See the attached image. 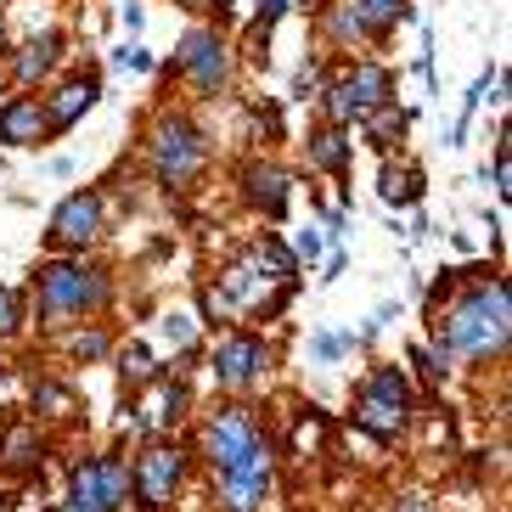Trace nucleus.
<instances>
[{
	"label": "nucleus",
	"instance_id": "20",
	"mask_svg": "<svg viewBox=\"0 0 512 512\" xmlns=\"http://www.w3.org/2000/svg\"><path fill=\"white\" fill-rule=\"evenodd\" d=\"M383 197L389 203H411L417 197V175H383Z\"/></svg>",
	"mask_w": 512,
	"mask_h": 512
},
{
	"label": "nucleus",
	"instance_id": "5",
	"mask_svg": "<svg viewBox=\"0 0 512 512\" xmlns=\"http://www.w3.org/2000/svg\"><path fill=\"white\" fill-rule=\"evenodd\" d=\"M175 479H181V456L175 451H147L141 456V467H136V490H141V507L147 512H158L169 501V490H175Z\"/></svg>",
	"mask_w": 512,
	"mask_h": 512
},
{
	"label": "nucleus",
	"instance_id": "1",
	"mask_svg": "<svg viewBox=\"0 0 512 512\" xmlns=\"http://www.w3.org/2000/svg\"><path fill=\"white\" fill-rule=\"evenodd\" d=\"M501 338H507V287L501 282L479 287V293L445 321V344L467 349V355H484V349H496Z\"/></svg>",
	"mask_w": 512,
	"mask_h": 512
},
{
	"label": "nucleus",
	"instance_id": "29",
	"mask_svg": "<svg viewBox=\"0 0 512 512\" xmlns=\"http://www.w3.org/2000/svg\"><path fill=\"white\" fill-rule=\"evenodd\" d=\"M372 130H377V136H394V130H406V119H394V113H377Z\"/></svg>",
	"mask_w": 512,
	"mask_h": 512
},
{
	"label": "nucleus",
	"instance_id": "17",
	"mask_svg": "<svg viewBox=\"0 0 512 512\" xmlns=\"http://www.w3.org/2000/svg\"><path fill=\"white\" fill-rule=\"evenodd\" d=\"M96 479H102V512H113L124 501V490H130V473L119 462H96Z\"/></svg>",
	"mask_w": 512,
	"mask_h": 512
},
{
	"label": "nucleus",
	"instance_id": "11",
	"mask_svg": "<svg viewBox=\"0 0 512 512\" xmlns=\"http://www.w3.org/2000/svg\"><path fill=\"white\" fill-rule=\"evenodd\" d=\"M181 62H186V68L197 74V85H203V91H214V85H220V74H226V57H220V40H214V34H203V29H197L192 40H186Z\"/></svg>",
	"mask_w": 512,
	"mask_h": 512
},
{
	"label": "nucleus",
	"instance_id": "13",
	"mask_svg": "<svg viewBox=\"0 0 512 512\" xmlns=\"http://www.w3.org/2000/svg\"><path fill=\"white\" fill-rule=\"evenodd\" d=\"M349 107L361 113V107H383V96H389V74H377V68H361V74L344 85Z\"/></svg>",
	"mask_w": 512,
	"mask_h": 512
},
{
	"label": "nucleus",
	"instance_id": "4",
	"mask_svg": "<svg viewBox=\"0 0 512 512\" xmlns=\"http://www.w3.org/2000/svg\"><path fill=\"white\" fill-rule=\"evenodd\" d=\"M254 451H259L254 422L242 417V411H220V417H214V428H209V456H214V467H220V473H231V467L254 462Z\"/></svg>",
	"mask_w": 512,
	"mask_h": 512
},
{
	"label": "nucleus",
	"instance_id": "7",
	"mask_svg": "<svg viewBox=\"0 0 512 512\" xmlns=\"http://www.w3.org/2000/svg\"><path fill=\"white\" fill-rule=\"evenodd\" d=\"M220 484H226V507L231 512H254V501L265 496V484H271V451H254V462L220 473Z\"/></svg>",
	"mask_w": 512,
	"mask_h": 512
},
{
	"label": "nucleus",
	"instance_id": "25",
	"mask_svg": "<svg viewBox=\"0 0 512 512\" xmlns=\"http://www.w3.org/2000/svg\"><path fill=\"white\" fill-rule=\"evenodd\" d=\"M164 332H169V344H175V349H186V344H192V321H186V316L164 321Z\"/></svg>",
	"mask_w": 512,
	"mask_h": 512
},
{
	"label": "nucleus",
	"instance_id": "12",
	"mask_svg": "<svg viewBox=\"0 0 512 512\" xmlns=\"http://www.w3.org/2000/svg\"><path fill=\"white\" fill-rule=\"evenodd\" d=\"M91 102H96V79H74V85H62V91H57V102H51L46 124H74Z\"/></svg>",
	"mask_w": 512,
	"mask_h": 512
},
{
	"label": "nucleus",
	"instance_id": "9",
	"mask_svg": "<svg viewBox=\"0 0 512 512\" xmlns=\"http://www.w3.org/2000/svg\"><path fill=\"white\" fill-rule=\"evenodd\" d=\"M259 366H265V344H259V338H226L220 355H214V377L231 383V389H242Z\"/></svg>",
	"mask_w": 512,
	"mask_h": 512
},
{
	"label": "nucleus",
	"instance_id": "21",
	"mask_svg": "<svg viewBox=\"0 0 512 512\" xmlns=\"http://www.w3.org/2000/svg\"><path fill=\"white\" fill-rule=\"evenodd\" d=\"M34 400H40L46 411H57V417H62V411H74V394L57 389V383H40V394H34Z\"/></svg>",
	"mask_w": 512,
	"mask_h": 512
},
{
	"label": "nucleus",
	"instance_id": "26",
	"mask_svg": "<svg viewBox=\"0 0 512 512\" xmlns=\"http://www.w3.org/2000/svg\"><path fill=\"white\" fill-rule=\"evenodd\" d=\"M287 6H293V0H259V29L271 34V23H276V17L287 12Z\"/></svg>",
	"mask_w": 512,
	"mask_h": 512
},
{
	"label": "nucleus",
	"instance_id": "27",
	"mask_svg": "<svg viewBox=\"0 0 512 512\" xmlns=\"http://www.w3.org/2000/svg\"><path fill=\"white\" fill-rule=\"evenodd\" d=\"M12 327H17V293L0 287V332H12Z\"/></svg>",
	"mask_w": 512,
	"mask_h": 512
},
{
	"label": "nucleus",
	"instance_id": "3",
	"mask_svg": "<svg viewBox=\"0 0 512 512\" xmlns=\"http://www.w3.org/2000/svg\"><path fill=\"white\" fill-rule=\"evenodd\" d=\"M40 293H46L51 316H68V310H85V304L107 299V287L91 271H79V265H46L40 271Z\"/></svg>",
	"mask_w": 512,
	"mask_h": 512
},
{
	"label": "nucleus",
	"instance_id": "8",
	"mask_svg": "<svg viewBox=\"0 0 512 512\" xmlns=\"http://www.w3.org/2000/svg\"><path fill=\"white\" fill-rule=\"evenodd\" d=\"M192 169H197L192 124H164V130H158V175H164V181H186Z\"/></svg>",
	"mask_w": 512,
	"mask_h": 512
},
{
	"label": "nucleus",
	"instance_id": "22",
	"mask_svg": "<svg viewBox=\"0 0 512 512\" xmlns=\"http://www.w3.org/2000/svg\"><path fill=\"white\" fill-rule=\"evenodd\" d=\"M152 372V361H147V349H124V383H141V377Z\"/></svg>",
	"mask_w": 512,
	"mask_h": 512
},
{
	"label": "nucleus",
	"instance_id": "6",
	"mask_svg": "<svg viewBox=\"0 0 512 512\" xmlns=\"http://www.w3.org/2000/svg\"><path fill=\"white\" fill-rule=\"evenodd\" d=\"M96 220H102V203H96L91 192H74L57 209V220H51V237H57L62 248H85V242L96 237Z\"/></svg>",
	"mask_w": 512,
	"mask_h": 512
},
{
	"label": "nucleus",
	"instance_id": "14",
	"mask_svg": "<svg viewBox=\"0 0 512 512\" xmlns=\"http://www.w3.org/2000/svg\"><path fill=\"white\" fill-rule=\"evenodd\" d=\"M248 186H254L259 209L282 214V203H287V175H282V169H248Z\"/></svg>",
	"mask_w": 512,
	"mask_h": 512
},
{
	"label": "nucleus",
	"instance_id": "15",
	"mask_svg": "<svg viewBox=\"0 0 512 512\" xmlns=\"http://www.w3.org/2000/svg\"><path fill=\"white\" fill-rule=\"evenodd\" d=\"M175 411H181V389H175V383H158L152 400H147V411H141V428H164Z\"/></svg>",
	"mask_w": 512,
	"mask_h": 512
},
{
	"label": "nucleus",
	"instance_id": "19",
	"mask_svg": "<svg viewBox=\"0 0 512 512\" xmlns=\"http://www.w3.org/2000/svg\"><path fill=\"white\" fill-rule=\"evenodd\" d=\"M394 17H400V0H361L366 29H383V23H394Z\"/></svg>",
	"mask_w": 512,
	"mask_h": 512
},
{
	"label": "nucleus",
	"instance_id": "28",
	"mask_svg": "<svg viewBox=\"0 0 512 512\" xmlns=\"http://www.w3.org/2000/svg\"><path fill=\"white\" fill-rule=\"evenodd\" d=\"M102 349H107V338H102V332H91V338H79V355H85V361H96Z\"/></svg>",
	"mask_w": 512,
	"mask_h": 512
},
{
	"label": "nucleus",
	"instance_id": "2",
	"mask_svg": "<svg viewBox=\"0 0 512 512\" xmlns=\"http://www.w3.org/2000/svg\"><path fill=\"white\" fill-rule=\"evenodd\" d=\"M406 411H411V389H406V377L389 366V372H377L372 383H366L355 417H361V428H372L377 439H394L406 428Z\"/></svg>",
	"mask_w": 512,
	"mask_h": 512
},
{
	"label": "nucleus",
	"instance_id": "24",
	"mask_svg": "<svg viewBox=\"0 0 512 512\" xmlns=\"http://www.w3.org/2000/svg\"><path fill=\"white\" fill-rule=\"evenodd\" d=\"M6 462H12V467L34 462V439L29 434H12V439H6Z\"/></svg>",
	"mask_w": 512,
	"mask_h": 512
},
{
	"label": "nucleus",
	"instance_id": "10",
	"mask_svg": "<svg viewBox=\"0 0 512 512\" xmlns=\"http://www.w3.org/2000/svg\"><path fill=\"white\" fill-rule=\"evenodd\" d=\"M46 136V113H40V102H29V96H17L6 113H0V141H12V147H29V141Z\"/></svg>",
	"mask_w": 512,
	"mask_h": 512
},
{
	"label": "nucleus",
	"instance_id": "16",
	"mask_svg": "<svg viewBox=\"0 0 512 512\" xmlns=\"http://www.w3.org/2000/svg\"><path fill=\"white\" fill-rule=\"evenodd\" d=\"M74 507L79 512H102V479H96V462L74 467Z\"/></svg>",
	"mask_w": 512,
	"mask_h": 512
},
{
	"label": "nucleus",
	"instance_id": "23",
	"mask_svg": "<svg viewBox=\"0 0 512 512\" xmlns=\"http://www.w3.org/2000/svg\"><path fill=\"white\" fill-rule=\"evenodd\" d=\"M46 62H51V46H29V57H17V74L34 79V74H46Z\"/></svg>",
	"mask_w": 512,
	"mask_h": 512
},
{
	"label": "nucleus",
	"instance_id": "18",
	"mask_svg": "<svg viewBox=\"0 0 512 512\" xmlns=\"http://www.w3.org/2000/svg\"><path fill=\"white\" fill-rule=\"evenodd\" d=\"M310 158H316L321 169H344V136H338V130H321V136H310Z\"/></svg>",
	"mask_w": 512,
	"mask_h": 512
}]
</instances>
